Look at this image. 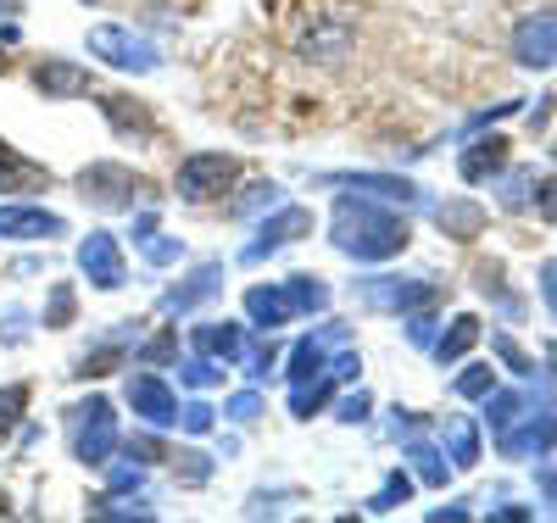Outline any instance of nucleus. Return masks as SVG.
Returning <instances> with one entry per match:
<instances>
[{
  "instance_id": "f257e3e1",
  "label": "nucleus",
  "mask_w": 557,
  "mask_h": 523,
  "mask_svg": "<svg viewBox=\"0 0 557 523\" xmlns=\"http://www.w3.org/2000/svg\"><path fill=\"white\" fill-rule=\"evenodd\" d=\"M330 240L357 257V262H385V257H401L407 251V223L396 212H380V207H368V201H351L341 196L335 201V228H330Z\"/></svg>"
},
{
  "instance_id": "f03ea898",
  "label": "nucleus",
  "mask_w": 557,
  "mask_h": 523,
  "mask_svg": "<svg viewBox=\"0 0 557 523\" xmlns=\"http://www.w3.org/2000/svg\"><path fill=\"white\" fill-rule=\"evenodd\" d=\"M73 418V457L84 468H107L112 451H117V423H112V407L101 396H89L84 407L67 412Z\"/></svg>"
},
{
  "instance_id": "7ed1b4c3",
  "label": "nucleus",
  "mask_w": 557,
  "mask_h": 523,
  "mask_svg": "<svg viewBox=\"0 0 557 523\" xmlns=\"http://www.w3.org/2000/svg\"><path fill=\"white\" fill-rule=\"evenodd\" d=\"M235 178H240V162H235V157H223V151H196V157L178 162V196L201 207V201H218Z\"/></svg>"
},
{
  "instance_id": "20e7f679",
  "label": "nucleus",
  "mask_w": 557,
  "mask_h": 523,
  "mask_svg": "<svg viewBox=\"0 0 557 523\" xmlns=\"http://www.w3.org/2000/svg\"><path fill=\"white\" fill-rule=\"evenodd\" d=\"M78 196L117 212V207H134L139 196H146V178H139L134 167H123V162H96V167L78 173Z\"/></svg>"
},
{
  "instance_id": "39448f33",
  "label": "nucleus",
  "mask_w": 557,
  "mask_h": 523,
  "mask_svg": "<svg viewBox=\"0 0 557 523\" xmlns=\"http://www.w3.org/2000/svg\"><path fill=\"white\" fill-rule=\"evenodd\" d=\"M89 51H96L101 62H112V67H123V73H151V67H157V51H151V45L134 39V34L117 28V23L89 28Z\"/></svg>"
},
{
  "instance_id": "423d86ee",
  "label": "nucleus",
  "mask_w": 557,
  "mask_h": 523,
  "mask_svg": "<svg viewBox=\"0 0 557 523\" xmlns=\"http://www.w3.org/2000/svg\"><path fill=\"white\" fill-rule=\"evenodd\" d=\"M78 267L89 273L96 290H123L128 284V262H123V246L112 240V234H89V240L78 246Z\"/></svg>"
},
{
  "instance_id": "0eeeda50",
  "label": "nucleus",
  "mask_w": 557,
  "mask_h": 523,
  "mask_svg": "<svg viewBox=\"0 0 557 523\" xmlns=\"http://www.w3.org/2000/svg\"><path fill=\"white\" fill-rule=\"evenodd\" d=\"M513 57H519V67H557V12H535L519 23Z\"/></svg>"
},
{
  "instance_id": "6e6552de",
  "label": "nucleus",
  "mask_w": 557,
  "mask_h": 523,
  "mask_svg": "<svg viewBox=\"0 0 557 523\" xmlns=\"http://www.w3.org/2000/svg\"><path fill=\"white\" fill-rule=\"evenodd\" d=\"M128 407H134V418H146V423H178V396L157 373H128Z\"/></svg>"
},
{
  "instance_id": "1a4fd4ad",
  "label": "nucleus",
  "mask_w": 557,
  "mask_h": 523,
  "mask_svg": "<svg viewBox=\"0 0 557 523\" xmlns=\"http://www.w3.org/2000/svg\"><path fill=\"white\" fill-rule=\"evenodd\" d=\"M67 223L45 207H0V240H57Z\"/></svg>"
},
{
  "instance_id": "9d476101",
  "label": "nucleus",
  "mask_w": 557,
  "mask_h": 523,
  "mask_svg": "<svg viewBox=\"0 0 557 523\" xmlns=\"http://www.w3.org/2000/svg\"><path fill=\"white\" fill-rule=\"evenodd\" d=\"M296 234H312V212H307V207H285L273 223H262V228H257V246H246V262H262L268 251L290 246Z\"/></svg>"
},
{
  "instance_id": "9b49d317",
  "label": "nucleus",
  "mask_w": 557,
  "mask_h": 523,
  "mask_svg": "<svg viewBox=\"0 0 557 523\" xmlns=\"http://www.w3.org/2000/svg\"><path fill=\"white\" fill-rule=\"evenodd\" d=\"M34 89L51 95V101H73V95H89V73L78 62H62V57H45L34 67Z\"/></svg>"
},
{
  "instance_id": "f8f14e48",
  "label": "nucleus",
  "mask_w": 557,
  "mask_h": 523,
  "mask_svg": "<svg viewBox=\"0 0 557 523\" xmlns=\"http://www.w3.org/2000/svg\"><path fill=\"white\" fill-rule=\"evenodd\" d=\"M39 184H51V167L28 162L17 146L0 139V196H23V189H39Z\"/></svg>"
},
{
  "instance_id": "ddd939ff",
  "label": "nucleus",
  "mask_w": 557,
  "mask_h": 523,
  "mask_svg": "<svg viewBox=\"0 0 557 523\" xmlns=\"http://www.w3.org/2000/svg\"><path fill=\"white\" fill-rule=\"evenodd\" d=\"M246 312H251V323L257 328H285L290 317H296V301H290V290H246Z\"/></svg>"
},
{
  "instance_id": "4468645a",
  "label": "nucleus",
  "mask_w": 557,
  "mask_h": 523,
  "mask_svg": "<svg viewBox=\"0 0 557 523\" xmlns=\"http://www.w3.org/2000/svg\"><path fill=\"white\" fill-rule=\"evenodd\" d=\"M462 167V178H469V184H480V178H491V173H502L507 167V139H480V146H469V157H462L457 162Z\"/></svg>"
},
{
  "instance_id": "2eb2a0df",
  "label": "nucleus",
  "mask_w": 557,
  "mask_h": 523,
  "mask_svg": "<svg viewBox=\"0 0 557 523\" xmlns=\"http://www.w3.org/2000/svg\"><path fill=\"white\" fill-rule=\"evenodd\" d=\"M196 351L201 357H223V362H235L240 357V323H201L196 328Z\"/></svg>"
},
{
  "instance_id": "dca6fc26",
  "label": "nucleus",
  "mask_w": 557,
  "mask_h": 523,
  "mask_svg": "<svg viewBox=\"0 0 557 523\" xmlns=\"http://www.w3.org/2000/svg\"><path fill=\"white\" fill-rule=\"evenodd\" d=\"M435 223H441L446 234H457V240H474V234L485 228V212H480L474 201H446V207L435 212Z\"/></svg>"
},
{
  "instance_id": "f3484780",
  "label": "nucleus",
  "mask_w": 557,
  "mask_h": 523,
  "mask_svg": "<svg viewBox=\"0 0 557 523\" xmlns=\"http://www.w3.org/2000/svg\"><path fill=\"white\" fill-rule=\"evenodd\" d=\"M107 117L117 134H151V112L146 101H128V95H107Z\"/></svg>"
},
{
  "instance_id": "a211bd4d",
  "label": "nucleus",
  "mask_w": 557,
  "mask_h": 523,
  "mask_svg": "<svg viewBox=\"0 0 557 523\" xmlns=\"http://www.w3.org/2000/svg\"><path fill=\"white\" fill-rule=\"evenodd\" d=\"M391 284V290H368V307H424L435 290H430V284H401V278H385Z\"/></svg>"
},
{
  "instance_id": "6ab92c4d",
  "label": "nucleus",
  "mask_w": 557,
  "mask_h": 523,
  "mask_svg": "<svg viewBox=\"0 0 557 523\" xmlns=\"http://www.w3.org/2000/svg\"><path fill=\"white\" fill-rule=\"evenodd\" d=\"M218 278H223V267H218V262H207V267H196L190 278H184V290H173V296H168V307H173V312H184V307H190V301H201V296H212V290H218Z\"/></svg>"
},
{
  "instance_id": "aec40b11",
  "label": "nucleus",
  "mask_w": 557,
  "mask_h": 523,
  "mask_svg": "<svg viewBox=\"0 0 557 523\" xmlns=\"http://www.w3.org/2000/svg\"><path fill=\"white\" fill-rule=\"evenodd\" d=\"M285 290H290L296 312H323V307H330V284H323L318 273H296V278L285 284Z\"/></svg>"
},
{
  "instance_id": "412c9836",
  "label": "nucleus",
  "mask_w": 557,
  "mask_h": 523,
  "mask_svg": "<svg viewBox=\"0 0 557 523\" xmlns=\"http://www.w3.org/2000/svg\"><path fill=\"white\" fill-rule=\"evenodd\" d=\"M318 373H330V362H323V346H318V340H301V346L290 351V378H296V385H307V378H318Z\"/></svg>"
},
{
  "instance_id": "4be33fe9",
  "label": "nucleus",
  "mask_w": 557,
  "mask_h": 523,
  "mask_svg": "<svg viewBox=\"0 0 557 523\" xmlns=\"http://www.w3.org/2000/svg\"><path fill=\"white\" fill-rule=\"evenodd\" d=\"M474 340H480V323H474V317H457V323H451V335L435 346V357H441V362H457V357L469 351Z\"/></svg>"
},
{
  "instance_id": "5701e85b",
  "label": "nucleus",
  "mask_w": 557,
  "mask_h": 523,
  "mask_svg": "<svg viewBox=\"0 0 557 523\" xmlns=\"http://www.w3.org/2000/svg\"><path fill=\"white\" fill-rule=\"evenodd\" d=\"M73 323V284H51V307H45V328Z\"/></svg>"
},
{
  "instance_id": "b1692460",
  "label": "nucleus",
  "mask_w": 557,
  "mask_h": 523,
  "mask_svg": "<svg viewBox=\"0 0 557 523\" xmlns=\"http://www.w3.org/2000/svg\"><path fill=\"white\" fill-rule=\"evenodd\" d=\"M28 385H7V390H0V429H12V423L28 412Z\"/></svg>"
},
{
  "instance_id": "393cba45",
  "label": "nucleus",
  "mask_w": 557,
  "mask_h": 523,
  "mask_svg": "<svg viewBox=\"0 0 557 523\" xmlns=\"http://www.w3.org/2000/svg\"><path fill=\"white\" fill-rule=\"evenodd\" d=\"M407 490H412V480H407V473H391V480H385V490L374 496V512H391L396 501H407Z\"/></svg>"
},
{
  "instance_id": "a878e982",
  "label": "nucleus",
  "mask_w": 557,
  "mask_h": 523,
  "mask_svg": "<svg viewBox=\"0 0 557 523\" xmlns=\"http://www.w3.org/2000/svg\"><path fill=\"white\" fill-rule=\"evenodd\" d=\"M457 390H462V396H491V390H496V373H491V368H469V373L457 378Z\"/></svg>"
},
{
  "instance_id": "bb28decb",
  "label": "nucleus",
  "mask_w": 557,
  "mask_h": 523,
  "mask_svg": "<svg viewBox=\"0 0 557 523\" xmlns=\"http://www.w3.org/2000/svg\"><path fill=\"white\" fill-rule=\"evenodd\" d=\"M451 451H457V468H469L480 457V440H474L469 423H457V429H451Z\"/></svg>"
},
{
  "instance_id": "cd10ccee",
  "label": "nucleus",
  "mask_w": 557,
  "mask_h": 523,
  "mask_svg": "<svg viewBox=\"0 0 557 523\" xmlns=\"http://www.w3.org/2000/svg\"><path fill=\"white\" fill-rule=\"evenodd\" d=\"M178 423H184L190 435H207V429H212V407H201V401H196V407H184Z\"/></svg>"
},
{
  "instance_id": "c85d7f7f",
  "label": "nucleus",
  "mask_w": 557,
  "mask_h": 523,
  "mask_svg": "<svg viewBox=\"0 0 557 523\" xmlns=\"http://www.w3.org/2000/svg\"><path fill=\"white\" fill-rule=\"evenodd\" d=\"M535 189V212L541 217H557V178H541V184H530Z\"/></svg>"
},
{
  "instance_id": "c756f323",
  "label": "nucleus",
  "mask_w": 557,
  "mask_h": 523,
  "mask_svg": "<svg viewBox=\"0 0 557 523\" xmlns=\"http://www.w3.org/2000/svg\"><path fill=\"white\" fill-rule=\"evenodd\" d=\"M184 378H190V385H196V390H207V385H218V368H212V357H207V362H190V368H184Z\"/></svg>"
},
{
  "instance_id": "7c9ffc66",
  "label": "nucleus",
  "mask_w": 557,
  "mask_h": 523,
  "mask_svg": "<svg viewBox=\"0 0 557 523\" xmlns=\"http://www.w3.org/2000/svg\"><path fill=\"white\" fill-rule=\"evenodd\" d=\"M496 351H502V362L513 368V373H530V357H524V351H519L513 340H502V335H496Z\"/></svg>"
},
{
  "instance_id": "2f4dec72",
  "label": "nucleus",
  "mask_w": 557,
  "mask_h": 523,
  "mask_svg": "<svg viewBox=\"0 0 557 523\" xmlns=\"http://www.w3.org/2000/svg\"><path fill=\"white\" fill-rule=\"evenodd\" d=\"M541 296H546V307H552V317H557V262L541 267Z\"/></svg>"
},
{
  "instance_id": "473e14b6",
  "label": "nucleus",
  "mask_w": 557,
  "mask_h": 523,
  "mask_svg": "<svg viewBox=\"0 0 557 523\" xmlns=\"http://www.w3.org/2000/svg\"><path fill=\"white\" fill-rule=\"evenodd\" d=\"M173 351H178V335H162V340H151V346H146V362H168Z\"/></svg>"
},
{
  "instance_id": "72a5a7b5",
  "label": "nucleus",
  "mask_w": 557,
  "mask_h": 523,
  "mask_svg": "<svg viewBox=\"0 0 557 523\" xmlns=\"http://www.w3.org/2000/svg\"><path fill=\"white\" fill-rule=\"evenodd\" d=\"M178 462H184V480H190V485H201V480H207V457H196V451H190V457H178Z\"/></svg>"
},
{
  "instance_id": "f704fd0d",
  "label": "nucleus",
  "mask_w": 557,
  "mask_h": 523,
  "mask_svg": "<svg viewBox=\"0 0 557 523\" xmlns=\"http://www.w3.org/2000/svg\"><path fill=\"white\" fill-rule=\"evenodd\" d=\"M228 412H235L240 423H251V418L262 412V401H257V396H240V401H228Z\"/></svg>"
},
{
  "instance_id": "c9c22d12",
  "label": "nucleus",
  "mask_w": 557,
  "mask_h": 523,
  "mask_svg": "<svg viewBox=\"0 0 557 523\" xmlns=\"http://www.w3.org/2000/svg\"><path fill=\"white\" fill-rule=\"evenodd\" d=\"M362 412H368V396H351V401H341V423H362Z\"/></svg>"
},
{
  "instance_id": "e433bc0d",
  "label": "nucleus",
  "mask_w": 557,
  "mask_h": 523,
  "mask_svg": "<svg viewBox=\"0 0 557 523\" xmlns=\"http://www.w3.org/2000/svg\"><path fill=\"white\" fill-rule=\"evenodd\" d=\"M0 73H7V57H0Z\"/></svg>"
},
{
  "instance_id": "4c0bfd02",
  "label": "nucleus",
  "mask_w": 557,
  "mask_h": 523,
  "mask_svg": "<svg viewBox=\"0 0 557 523\" xmlns=\"http://www.w3.org/2000/svg\"><path fill=\"white\" fill-rule=\"evenodd\" d=\"M552 362H557V346H552Z\"/></svg>"
}]
</instances>
